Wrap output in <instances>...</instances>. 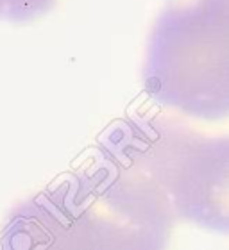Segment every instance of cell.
I'll list each match as a JSON object with an SVG mask.
<instances>
[{"mask_svg": "<svg viewBox=\"0 0 229 250\" xmlns=\"http://www.w3.org/2000/svg\"><path fill=\"white\" fill-rule=\"evenodd\" d=\"M95 163L131 183L176 222L228 232V138L199 134L167 118L133 116L106 130Z\"/></svg>", "mask_w": 229, "mask_h": 250, "instance_id": "obj_1", "label": "cell"}, {"mask_svg": "<svg viewBox=\"0 0 229 250\" xmlns=\"http://www.w3.org/2000/svg\"><path fill=\"white\" fill-rule=\"evenodd\" d=\"M176 220L110 168L95 163L16 209L0 245L15 250L163 249Z\"/></svg>", "mask_w": 229, "mask_h": 250, "instance_id": "obj_2", "label": "cell"}, {"mask_svg": "<svg viewBox=\"0 0 229 250\" xmlns=\"http://www.w3.org/2000/svg\"><path fill=\"white\" fill-rule=\"evenodd\" d=\"M143 83L163 107L195 120H226L229 0H192L163 11L147 43Z\"/></svg>", "mask_w": 229, "mask_h": 250, "instance_id": "obj_3", "label": "cell"}, {"mask_svg": "<svg viewBox=\"0 0 229 250\" xmlns=\"http://www.w3.org/2000/svg\"><path fill=\"white\" fill-rule=\"evenodd\" d=\"M57 0H0V21L29 23L47 16Z\"/></svg>", "mask_w": 229, "mask_h": 250, "instance_id": "obj_4", "label": "cell"}]
</instances>
